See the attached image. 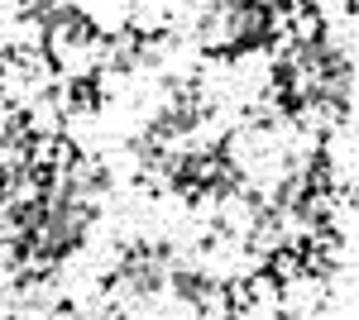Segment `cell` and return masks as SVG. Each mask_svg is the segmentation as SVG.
<instances>
[{"label": "cell", "mask_w": 359, "mask_h": 320, "mask_svg": "<svg viewBox=\"0 0 359 320\" xmlns=\"http://www.w3.org/2000/svg\"><path fill=\"white\" fill-rule=\"evenodd\" d=\"M326 311V272L302 267L283 282V316H321Z\"/></svg>", "instance_id": "cell-1"}, {"label": "cell", "mask_w": 359, "mask_h": 320, "mask_svg": "<svg viewBox=\"0 0 359 320\" xmlns=\"http://www.w3.org/2000/svg\"><path fill=\"white\" fill-rule=\"evenodd\" d=\"M62 115H67V110L57 106L53 96H39V101L25 110V134H29V139H48V134H62Z\"/></svg>", "instance_id": "cell-2"}]
</instances>
